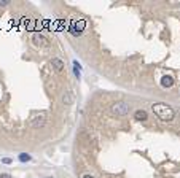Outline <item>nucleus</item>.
I'll use <instances>...</instances> for the list:
<instances>
[{
    "instance_id": "obj_14",
    "label": "nucleus",
    "mask_w": 180,
    "mask_h": 178,
    "mask_svg": "<svg viewBox=\"0 0 180 178\" xmlns=\"http://www.w3.org/2000/svg\"><path fill=\"white\" fill-rule=\"evenodd\" d=\"M8 2H7V0H0V7H5V5H7Z\"/></svg>"
},
{
    "instance_id": "obj_9",
    "label": "nucleus",
    "mask_w": 180,
    "mask_h": 178,
    "mask_svg": "<svg viewBox=\"0 0 180 178\" xmlns=\"http://www.w3.org/2000/svg\"><path fill=\"white\" fill-rule=\"evenodd\" d=\"M18 159L21 161V162H29V161L32 159V156L27 154V153H21V154L18 156Z\"/></svg>"
},
{
    "instance_id": "obj_11",
    "label": "nucleus",
    "mask_w": 180,
    "mask_h": 178,
    "mask_svg": "<svg viewBox=\"0 0 180 178\" xmlns=\"http://www.w3.org/2000/svg\"><path fill=\"white\" fill-rule=\"evenodd\" d=\"M62 102H64L65 105H70V103H72V96H70L69 92H65L64 96H62Z\"/></svg>"
},
{
    "instance_id": "obj_12",
    "label": "nucleus",
    "mask_w": 180,
    "mask_h": 178,
    "mask_svg": "<svg viewBox=\"0 0 180 178\" xmlns=\"http://www.w3.org/2000/svg\"><path fill=\"white\" fill-rule=\"evenodd\" d=\"M2 162H3V164H11V159H10V158H3Z\"/></svg>"
},
{
    "instance_id": "obj_4",
    "label": "nucleus",
    "mask_w": 180,
    "mask_h": 178,
    "mask_svg": "<svg viewBox=\"0 0 180 178\" xmlns=\"http://www.w3.org/2000/svg\"><path fill=\"white\" fill-rule=\"evenodd\" d=\"M45 122H46V115H45V113H38V115H35L32 118L30 126L35 127V129H40V127L45 126Z\"/></svg>"
},
{
    "instance_id": "obj_7",
    "label": "nucleus",
    "mask_w": 180,
    "mask_h": 178,
    "mask_svg": "<svg viewBox=\"0 0 180 178\" xmlns=\"http://www.w3.org/2000/svg\"><path fill=\"white\" fill-rule=\"evenodd\" d=\"M172 84H174V78L171 75H164L161 78V86L163 87H171Z\"/></svg>"
},
{
    "instance_id": "obj_1",
    "label": "nucleus",
    "mask_w": 180,
    "mask_h": 178,
    "mask_svg": "<svg viewBox=\"0 0 180 178\" xmlns=\"http://www.w3.org/2000/svg\"><path fill=\"white\" fill-rule=\"evenodd\" d=\"M151 110H153V113L163 121H171L174 116H175L174 108L169 107V105H166V103H153Z\"/></svg>"
},
{
    "instance_id": "obj_5",
    "label": "nucleus",
    "mask_w": 180,
    "mask_h": 178,
    "mask_svg": "<svg viewBox=\"0 0 180 178\" xmlns=\"http://www.w3.org/2000/svg\"><path fill=\"white\" fill-rule=\"evenodd\" d=\"M32 40H33V44H37V46H46L48 44L46 38L43 35H40V33H35V35L32 37Z\"/></svg>"
},
{
    "instance_id": "obj_15",
    "label": "nucleus",
    "mask_w": 180,
    "mask_h": 178,
    "mask_svg": "<svg viewBox=\"0 0 180 178\" xmlns=\"http://www.w3.org/2000/svg\"><path fill=\"white\" fill-rule=\"evenodd\" d=\"M83 178H94V176H93V175H85Z\"/></svg>"
},
{
    "instance_id": "obj_13",
    "label": "nucleus",
    "mask_w": 180,
    "mask_h": 178,
    "mask_svg": "<svg viewBox=\"0 0 180 178\" xmlns=\"http://www.w3.org/2000/svg\"><path fill=\"white\" fill-rule=\"evenodd\" d=\"M0 178H13L10 173H0Z\"/></svg>"
},
{
    "instance_id": "obj_8",
    "label": "nucleus",
    "mask_w": 180,
    "mask_h": 178,
    "mask_svg": "<svg viewBox=\"0 0 180 178\" xmlns=\"http://www.w3.org/2000/svg\"><path fill=\"white\" fill-rule=\"evenodd\" d=\"M147 118H148V115H147L145 110H137L136 111V119L137 121H147Z\"/></svg>"
},
{
    "instance_id": "obj_10",
    "label": "nucleus",
    "mask_w": 180,
    "mask_h": 178,
    "mask_svg": "<svg viewBox=\"0 0 180 178\" xmlns=\"http://www.w3.org/2000/svg\"><path fill=\"white\" fill-rule=\"evenodd\" d=\"M80 70H81L80 64H78L77 60H74V72H75V76H77V78H80V75H81V73H80Z\"/></svg>"
},
{
    "instance_id": "obj_16",
    "label": "nucleus",
    "mask_w": 180,
    "mask_h": 178,
    "mask_svg": "<svg viewBox=\"0 0 180 178\" xmlns=\"http://www.w3.org/2000/svg\"><path fill=\"white\" fill-rule=\"evenodd\" d=\"M49 178H53V176H49Z\"/></svg>"
},
{
    "instance_id": "obj_6",
    "label": "nucleus",
    "mask_w": 180,
    "mask_h": 178,
    "mask_svg": "<svg viewBox=\"0 0 180 178\" xmlns=\"http://www.w3.org/2000/svg\"><path fill=\"white\" fill-rule=\"evenodd\" d=\"M49 64H51V67H53L56 72H61V70L64 69V62H62V60H61L59 57H53Z\"/></svg>"
},
{
    "instance_id": "obj_2",
    "label": "nucleus",
    "mask_w": 180,
    "mask_h": 178,
    "mask_svg": "<svg viewBox=\"0 0 180 178\" xmlns=\"http://www.w3.org/2000/svg\"><path fill=\"white\" fill-rule=\"evenodd\" d=\"M110 111L113 115H116V116H126L129 113V105L125 103V102H116V103L112 105Z\"/></svg>"
},
{
    "instance_id": "obj_3",
    "label": "nucleus",
    "mask_w": 180,
    "mask_h": 178,
    "mask_svg": "<svg viewBox=\"0 0 180 178\" xmlns=\"http://www.w3.org/2000/svg\"><path fill=\"white\" fill-rule=\"evenodd\" d=\"M85 27H86V21L85 19H80V21L72 22L70 27H69V30L74 33V35H81V32L85 30Z\"/></svg>"
}]
</instances>
